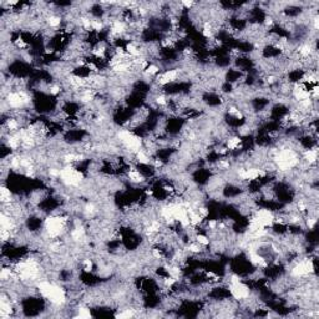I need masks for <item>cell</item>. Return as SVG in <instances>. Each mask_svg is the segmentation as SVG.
Listing matches in <instances>:
<instances>
[{
    "label": "cell",
    "mask_w": 319,
    "mask_h": 319,
    "mask_svg": "<svg viewBox=\"0 0 319 319\" xmlns=\"http://www.w3.org/2000/svg\"><path fill=\"white\" fill-rule=\"evenodd\" d=\"M228 290L229 295L232 296V298L237 302L245 301V299H247L248 297L251 296L250 285L243 283V282H240V283L236 284H229Z\"/></svg>",
    "instance_id": "1"
}]
</instances>
